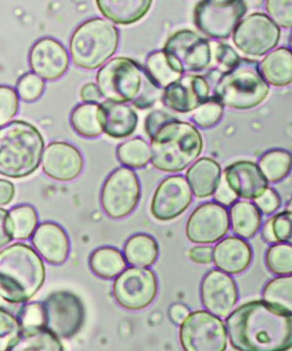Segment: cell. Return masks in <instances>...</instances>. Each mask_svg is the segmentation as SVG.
I'll return each instance as SVG.
<instances>
[{
    "label": "cell",
    "mask_w": 292,
    "mask_h": 351,
    "mask_svg": "<svg viewBox=\"0 0 292 351\" xmlns=\"http://www.w3.org/2000/svg\"><path fill=\"white\" fill-rule=\"evenodd\" d=\"M104 117V132L115 139L132 136L138 125V115L132 106L106 101L101 103Z\"/></svg>",
    "instance_id": "d4e9b609"
},
{
    "label": "cell",
    "mask_w": 292,
    "mask_h": 351,
    "mask_svg": "<svg viewBox=\"0 0 292 351\" xmlns=\"http://www.w3.org/2000/svg\"><path fill=\"white\" fill-rule=\"evenodd\" d=\"M190 314V308L183 304H174L168 311L171 322L176 325H181Z\"/></svg>",
    "instance_id": "db71d44e"
},
{
    "label": "cell",
    "mask_w": 292,
    "mask_h": 351,
    "mask_svg": "<svg viewBox=\"0 0 292 351\" xmlns=\"http://www.w3.org/2000/svg\"><path fill=\"white\" fill-rule=\"evenodd\" d=\"M75 132L85 138H95L104 132V117L101 104L84 103L77 106L71 115Z\"/></svg>",
    "instance_id": "4dcf8cb0"
},
{
    "label": "cell",
    "mask_w": 292,
    "mask_h": 351,
    "mask_svg": "<svg viewBox=\"0 0 292 351\" xmlns=\"http://www.w3.org/2000/svg\"><path fill=\"white\" fill-rule=\"evenodd\" d=\"M160 247L154 237L139 233L130 237L123 247L127 263L137 267H149L156 263Z\"/></svg>",
    "instance_id": "f546056e"
},
{
    "label": "cell",
    "mask_w": 292,
    "mask_h": 351,
    "mask_svg": "<svg viewBox=\"0 0 292 351\" xmlns=\"http://www.w3.org/2000/svg\"><path fill=\"white\" fill-rule=\"evenodd\" d=\"M31 70L43 80H58L66 73L70 57L65 47L53 38L45 37L36 41L29 51Z\"/></svg>",
    "instance_id": "d6986e66"
},
{
    "label": "cell",
    "mask_w": 292,
    "mask_h": 351,
    "mask_svg": "<svg viewBox=\"0 0 292 351\" xmlns=\"http://www.w3.org/2000/svg\"><path fill=\"white\" fill-rule=\"evenodd\" d=\"M262 235L263 239L265 240L267 243L276 244V239H274L272 230H271L269 220H267L266 223H264L262 230Z\"/></svg>",
    "instance_id": "9f6ffc18"
},
{
    "label": "cell",
    "mask_w": 292,
    "mask_h": 351,
    "mask_svg": "<svg viewBox=\"0 0 292 351\" xmlns=\"http://www.w3.org/2000/svg\"><path fill=\"white\" fill-rule=\"evenodd\" d=\"M19 95L15 89L2 85L0 87V126L8 125L19 110Z\"/></svg>",
    "instance_id": "b9f144b4"
},
{
    "label": "cell",
    "mask_w": 292,
    "mask_h": 351,
    "mask_svg": "<svg viewBox=\"0 0 292 351\" xmlns=\"http://www.w3.org/2000/svg\"><path fill=\"white\" fill-rule=\"evenodd\" d=\"M247 12L241 0H208L199 2L194 10L195 26L214 39H228Z\"/></svg>",
    "instance_id": "30bf717a"
},
{
    "label": "cell",
    "mask_w": 292,
    "mask_h": 351,
    "mask_svg": "<svg viewBox=\"0 0 292 351\" xmlns=\"http://www.w3.org/2000/svg\"><path fill=\"white\" fill-rule=\"evenodd\" d=\"M99 12L111 22L120 25H130L138 22L149 12L153 1H112V0H98Z\"/></svg>",
    "instance_id": "4316f807"
},
{
    "label": "cell",
    "mask_w": 292,
    "mask_h": 351,
    "mask_svg": "<svg viewBox=\"0 0 292 351\" xmlns=\"http://www.w3.org/2000/svg\"><path fill=\"white\" fill-rule=\"evenodd\" d=\"M5 351H64L60 339L46 328L22 330Z\"/></svg>",
    "instance_id": "83f0119b"
},
{
    "label": "cell",
    "mask_w": 292,
    "mask_h": 351,
    "mask_svg": "<svg viewBox=\"0 0 292 351\" xmlns=\"http://www.w3.org/2000/svg\"><path fill=\"white\" fill-rule=\"evenodd\" d=\"M210 86L202 75H185L165 88L161 96L167 108L178 113L194 112L209 99Z\"/></svg>",
    "instance_id": "ac0fdd59"
},
{
    "label": "cell",
    "mask_w": 292,
    "mask_h": 351,
    "mask_svg": "<svg viewBox=\"0 0 292 351\" xmlns=\"http://www.w3.org/2000/svg\"><path fill=\"white\" fill-rule=\"evenodd\" d=\"M287 210H288V211L292 212V196L290 199V201L287 203Z\"/></svg>",
    "instance_id": "6f0895ef"
},
{
    "label": "cell",
    "mask_w": 292,
    "mask_h": 351,
    "mask_svg": "<svg viewBox=\"0 0 292 351\" xmlns=\"http://www.w3.org/2000/svg\"><path fill=\"white\" fill-rule=\"evenodd\" d=\"M187 179L181 175L170 176L158 186L151 202V213L160 221H170L186 211L193 202Z\"/></svg>",
    "instance_id": "2e32d148"
},
{
    "label": "cell",
    "mask_w": 292,
    "mask_h": 351,
    "mask_svg": "<svg viewBox=\"0 0 292 351\" xmlns=\"http://www.w3.org/2000/svg\"><path fill=\"white\" fill-rule=\"evenodd\" d=\"M45 328L58 338L70 339L77 335L85 322L84 304L71 291L53 292L42 302Z\"/></svg>",
    "instance_id": "7c38bea8"
},
{
    "label": "cell",
    "mask_w": 292,
    "mask_h": 351,
    "mask_svg": "<svg viewBox=\"0 0 292 351\" xmlns=\"http://www.w3.org/2000/svg\"><path fill=\"white\" fill-rule=\"evenodd\" d=\"M258 166L267 181H282L292 170V154L284 149L270 150L260 157Z\"/></svg>",
    "instance_id": "836d02e7"
},
{
    "label": "cell",
    "mask_w": 292,
    "mask_h": 351,
    "mask_svg": "<svg viewBox=\"0 0 292 351\" xmlns=\"http://www.w3.org/2000/svg\"><path fill=\"white\" fill-rule=\"evenodd\" d=\"M212 56L219 66L225 69L226 71L234 68L241 61L242 58L230 45L223 43L214 44Z\"/></svg>",
    "instance_id": "f6af8a7d"
},
{
    "label": "cell",
    "mask_w": 292,
    "mask_h": 351,
    "mask_svg": "<svg viewBox=\"0 0 292 351\" xmlns=\"http://www.w3.org/2000/svg\"><path fill=\"white\" fill-rule=\"evenodd\" d=\"M32 244L48 263L62 265L70 254V239L62 226L54 222H43L32 237Z\"/></svg>",
    "instance_id": "7402d4cb"
},
{
    "label": "cell",
    "mask_w": 292,
    "mask_h": 351,
    "mask_svg": "<svg viewBox=\"0 0 292 351\" xmlns=\"http://www.w3.org/2000/svg\"><path fill=\"white\" fill-rule=\"evenodd\" d=\"M13 239L12 228L9 221V212L0 209V247H5Z\"/></svg>",
    "instance_id": "816d5d0a"
},
{
    "label": "cell",
    "mask_w": 292,
    "mask_h": 351,
    "mask_svg": "<svg viewBox=\"0 0 292 351\" xmlns=\"http://www.w3.org/2000/svg\"><path fill=\"white\" fill-rule=\"evenodd\" d=\"M266 266L273 274L287 276L292 274V246L276 243L267 250Z\"/></svg>",
    "instance_id": "74e56055"
},
{
    "label": "cell",
    "mask_w": 292,
    "mask_h": 351,
    "mask_svg": "<svg viewBox=\"0 0 292 351\" xmlns=\"http://www.w3.org/2000/svg\"><path fill=\"white\" fill-rule=\"evenodd\" d=\"M276 243L292 246V212L284 210L269 219Z\"/></svg>",
    "instance_id": "7bdbcfd3"
},
{
    "label": "cell",
    "mask_w": 292,
    "mask_h": 351,
    "mask_svg": "<svg viewBox=\"0 0 292 351\" xmlns=\"http://www.w3.org/2000/svg\"><path fill=\"white\" fill-rule=\"evenodd\" d=\"M238 199L239 196L230 187L224 177H222L221 184L215 194V202L226 208V206H232L238 201Z\"/></svg>",
    "instance_id": "c3c4849f"
},
{
    "label": "cell",
    "mask_w": 292,
    "mask_h": 351,
    "mask_svg": "<svg viewBox=\"0 0 292 351\" xmlns=\"http://www.w3.org/2000/svg\"><path fill=\"white\" fill-rule=\"evenodd\" d=\"M80 96L82 101L91 103V104H98L103 98L97 84H92V82L82 86Z\"/></svg>",
    "instance_id": "f5cc1de1"
},
{
    "label": "cell",
    "mask_w": 292,
    "mask_h": 351,
    "mask_svg": "<svg viewBox=\"0 0 292 351\" xmlns=\"http://www.w3.org/2000/svg\"><path fill=\"white\" fill-rule=\"evenodd\" d=\"M290 46H291V51H292V34H291V39H290Z\"/></svg>",
    "instance_id": "680465c9"
},
{
    "label": "cell",
    "mask_w": 292,
    "mask_h": 351,
    "mask_svg": "<svg viewBox=\"0 0 292 351\" xmlns=\"http://www.w3.org/2000/svg\"><path fill=\"white\" fill-rule=\"evenodd\" d=\"M45 141L40 130L23 120H14L0 130V173L23 178L39 168Z\"/></svg>",
    "instance_id": "5b68a950"
},
{
    "label": "cell",
    "mask_w": 292,
    "mask_h": 351,
    "mask_svg": "<svg viewBox=\"0 0 292 351\" xmlns=\"http://www.w3.org/2000/svg\"><path fill=\"white\" fill-rule=\"evenodd\" d=\"M17 94L25 102L36 101L43 95L45 82L39 75L27 73L19 79L16 85Z\"/></svg>",
    "instance_id": "ab89813d"
},
{
    "label": "cell",
    "mask_w": 292,
    "mask_h": 351,
    "mask_svg": "<svg viewBox=\"0 0 292 351\" xmlns=\"http://www.w3.org/2000/svg\"><path fill=\"white\" fill-rule=\"evenodd\" d=\"M267 84L273 87H286L292 84V51L280 47L267 54L259 65Z\"/></svg>",
    "instance_id": "484cf974"
},
{
    "label": "cell",
    "mask_w": 292,
    "mask_h": 351,
    "mask_svg": "<svg viewBox=\"0 0 292 351\" xmlns=\"http://www.w3.org/2000/svg\"><path fill=\"white\" fill-rule=\"evenodd\" d=\"M89 266L96 276L104 280H112L125 269L126 260L115 247H101L91 254Z\"/></svg>",
    "instance_id": "1f68e13d"
},
{
    "label": "cell",
    "mask_w": 292,
    "mask_h": 351,
    "mask_svg": "<svg viewBox=\"0 0 292 351\" xmlns=\"http://www.w3.org/2000/svg\"><path fill=\"white\" fill-rule=\"evenodd\" d=\"M163 51L173 67L183 74L206 70L214 58L210 43L190 29H182L171 34Z\"/></svg>",
    "instance_id": "9c48e42d"
},
{
    "label": "cell",
    "mask_w": 292,
    "mask_h": 351,
    "mask_svg": "<svg viewBox=\"0 0 292 351\" xmlns=\"http://www.w3.org/2000/svg\"><path fill=\"white\" fill-rule=\"evenodd\" d=\"M141 198L138 176L128 167H119L103 184L101 202L110 218L121 219L135 211Z\"/></svg>",
    "instance_id": "8fae6325"
},
{
    "label": "cell",
    "mask_w": 292,
    "mask_h": 351,
    "mask_svg": "<svg viewBox=\"0 0 292 351\" xmlns=\"http://www.w3.org/2000/svg\"><path fill=\"white\" fill-rule=\"evenodd\" d=\"M9 221L13 239L27 240L36 232L39 217L34 206L24 204L10 210Z\"/></svg>",
    "instance_id": "e575fe53"
},
{
    "label": "cell",
    "mask_w": 292,
    "mask_h": 351,
    "mask_svg": "<svg viewBox=\"0 0 292 351\" xmlns=\"http://www.w3.org/2000/svg\"><path fill=\"white\" fill-rule=\"evenodd\" d=\"M158 280L146 267H129L116 278L113 297L122 308L137 311L153 304L158 294Z\"/></svg>",
    "instance_id": "5bb4252c"
},
{
    "label": "cell",
    "mask_w": 292,
    "mask_h": 351,
    "mask_svg": "<svg viewBox=\"0 0 292 351\" xmlns=\"http://www.w3.org/2000/svg\"><path fill=\"white\" fill-rule=\"evenodd\" d=\"M236 351L292 350V312L265 300L245 302L226 319Z\"/></svg>",
    "instance_id": "6da1fadb"
},
{
    "label": "cell",
    "mask_w": 292,
    "mask_h": 351,
    "mask_svg": "<svg viewBox=\"0 0 292 351\" xmlns=\"http://www.w3.org/2000/svg\"><path fill=\"white\" fill-rule=\"evenodd\" d=\"M180 342L184 351H226L228 332L218 316L197 311L180 325Z\"/></svg>",
    "instance_id": "ba28073f"
},
{
    "label": "cell",
    "mask_w": 292,
    "mask_h": 351,
    "mask_svg": "<svg viewBox=\"0 0 292 351\" xmlns=\"http://www.w3.org/2000/svg\"><path fill=\"white\" fill-rule=\"evenodd\" d=\"M270 88L256 61L242 58L225 71L214 88V97L223 106L236 110L256 108L266 101Z\"/></svg>",
    "instance_id": "8992f818"
},
{
    "label": "cell",
    "mask_w": 292,
    "mask_h": 351,
    "mask_svg": "<svg viewBox=\"0 0 292 351\" xmlns=\"http://www.w3.org/2000/svg\"><path fill=\"white\" fill-rule=\"evenodd\" d=\"M223 177L240 198L255 201L269 189V181L258 165L252 161L240 160L230 165Z\"/></svg>",
    "instance_id": "44dd1931"
},
{
    "label": "cell",
    "mask_w": 292,
    "mask_h": 351,
    "mask_svg": "<svg viewBox=\"0 0 292 351\" xmlns=\"http://www.w3.org/2000/svg\"><path fill=\"white\" fill-rule=\"evenodd\" d=\"M84 160L80 151L71 143L48 144L42 157V169L48 177L60 182H71L82 173Z\"/></svg>",
    "instance_id": "ffe728a7"
},
{
    "label": "cell",
    "mask_w": 292,
    "mask_h": 351,
    "mask_svg": "<svg viewBox=\"0 0 292 351\" xmlns=\"http://www.w3.org/2000/svg\"><path fill=\"white\" fill-rule=\"evenodd\" d=\"M221 167L217 161L204 157L188 168L186 179L195 197L205 199L215 194L221 182Z\"/></svg>",
    "instance_id": "cb8c5ba5"
},
{
    "label": "cell",
    "mask_w": 292,
    "mask_h": 351,
    "mask_svg": "<svg viewBox=\"0 0 292 351\" xmlns=\"http://www.w3.org/2000/svg\"><path fill=\"white\" fill-rule=\"evenodd\" d=\"M188 256L195 263L210 264L214 261V249L211 246H195L188 251Z\"/></svg>",
    "instance_id": "681fc988"
},
{
    "label": "cell",
    "mask_w": 292,
    "mask_h": 351,
    "mask_svg": "<svg viewBox=\"0 0 292 351\" xmlns=\"http://www.w3.org/2000/svg\"><path fill=\"white\" fill-rule=\"evenodd\" d=\"M21 328H45V312L43 304L40 302H31L21 307L17 313Z\"/></svg>",
    "instance_id": "60d3db41"
},
{
    "label": "cell",
    "mask_w": 292,
    "mask_h": 351,
    "mask_svg": "<svg viewBox=\"0 0 292 351\" xmlns=\"http://www.w3.org/2000/svg\"><path fill=\"white\" fill-rule=\"evenodd\" d=\"M145 68L152 80L163 90L184 75L173 67L163 50L150 53L147 57Z\"/></svg>",
    "instance_id": "d6a6232c"
},
{
    "label": "cell",
    "mask_w": 292,
    "mask_h": 351,
    "mask_svg": "<svg viewBox=\"0 0 292 351\" xmlns=\"http://www.w3.org/2000/svg\"><path fill=\"white\" fill-rule=\"evenodd\" d=\"M151 162L157 170L180 173L198 159L204 149V140L191 123L171 118L152 136Z\"/></svg>",
    "instance_id": "277c9868"
},
{
    "label": "cell",
    "mask_w": 292,
    "mask_h": 351,
    "mask_svg": "<svg viewBox=\"0 0 292 351\" xmlns=\"http://www.w3.org/2000/svg\"><path fill=\"white\" fill-rule=\"evenodd\" d=\"M252 261V247L241 237H226L219 241L214 249L215 267L228 274H243L250 267Z\"/></svg>",
    "instance_id": "603a6c76"
},
{
    "label": "cell",
    "mask_w": 292,
    "mask_h": 351,
    "mask_svg": "<svg viewBox=\"0 0 292 351\" xmlns=\"http://www.w3.org/2000/svg\"><path fill=\"white\" fill-rule=\"evenodd\" d=\"M228 210L216 202L202 203L187 220V239L197 244H212L221 241L230 230Z\"/></svg>",
    "instance_id": "9a60e30c"
},
{
    "label": "cell",
    "mask_w": 292,
    "mask_h": 351,
    "mask_svg": "<svg viewBox=\"0 0 292 351\" xmlns=\"http://www.w3.org/2000/svg\"><path fill=\"white\" fill-rule=\"evenodd\" d=\"M117 156L123 166L140 169L149 163L151 149L145 140L135 137L120 144L117 149Z\"/></svg>",
    "instance_id": "d590c367"
},
{
    "label": "cell",
    "mask_w": 292,
    "mask_h": 351,
    "mask_svg": "<svg viewBox=\"0 0 292 351\" xmlns=\"http://www.w3.org/2000/svg\"><path fill=\"white\" fill-rule=\"evenodd\" d=\"M200 292L202 305L218 317H226L238 304V285L221 270L212 269L205 275Z\"/></svg>",
    "instance_id": "e0dca14e"
},
{
    "label": "cell",
    "mask_w": 292,
    "mask_h": 351,
    "mask_svg": "<svg viewBox=\"0 0 292 351\" xmlns=\"http://www.w3.org/2000/svg\"><path fill=\"white\" fill-rule=\"evenodd\" d=\"M266 10L269 17L278 26L292 29V1L269 0L266 1Z\"/></svg>",
    "instance_id": "ee69618b"
},
{
    "label": "cell",
    "mask_w": 292,
    "mask_h": 351,
    "mask_svg": "<svg viewBox=\"0 0 292 351\" xmlns=\"http://www.w3.org/2000/svg\"><path fill=\"white\" fill-rule=\"evenodd\" d=\"M281 198L276 189L269 188L263 195L255 199V204L260 213L271 215L280 208Z\"/></svg>",
    "instance_id": "7dc6e473"
},
{
    "label": "cell",
    "mask_w": 292,
    "mask_h": 351,
    "mask_svg": "<svg viewBox=\"0 0 292 351\" xmlns=\"http://www.w3.org/2000/svg\"><path fill=\"white\" fill-rule=\"evenodd\" d=\"M264 300L292 312V274L273 278L263 289Z\"/></svg>",
    "instance_id": "8d00e7d4"
},
{
    "label": "cell",
    "mask_w": 292,
    "mask_h": 351,
    "mask_svg": "<svg viewBox=\"0 0 292 351\" xmlns=\"http://www.w3.org/2000/svg\"><path fill=\"white\" fill-rule=\"evenodd\" d=\"M223 113H224V106L212 96L194 111L192 120L195 125L202 128H210L221 121Z\"/></svg>",
    "instance_id": "f35d334b"
},
{
    "label": "cell",
    "mask_w": 292,
    "mask_h": 351,
    "mask_svg": "<svg viewBox=\"0 0 292 351\" xmlns=\"http://www.w3.org/2000/svg\"><path fill=\"white\" fill-rule=\"evenodd\" d=\"M96 82L103 97L109 101L132 103L147 109L161 98L163 91L150 77L145 66L132 58H112L99 69Z\"/></svg>",
    "instance_id": "7a4b0ae2"
},
{
    "label": "cell",
    "mask_w": 292,
    "mask_h": 351,
    "mask_svg": "<svg viewBox=\"0 0 292 351\" xmlns=\"http://www.w3.org/2000/svg\"><path fill=\"white\" fill-rule=\"evenodd\" d=\"M230 221L233 232L245 239H253L263 225V215L254 203L239 201L230 209Z\"/></svg>",
    "instance_id": "f1b7e54d"
},
{
    "label": "cell",
    "mask_w": 292,
    "mask_h": 351,
    "mask_svg": "<svg viewBox=\"0 0 292 351\" xmlns=\"http://www.w3.org/2000/svg\"><path fill=\"white\" fill-rule=\"evenodd\" d=\"M171 118L170 114L162 111H154L147 116L145 120V132L150 137L164 123Z\"/></svg>",
    "instance_id": "f907efd6"
},
{
    "label": "cell",
    "mask_w": 292,
    "mask_h": 351,
    "mask_svg": "<svg viewBox=\"0 0 292 351\" xmlns=\"http://www.w3.org/2000/svg\"><path fill=\"white\" fill-rule=\"evenodd\" d=\"M15 195V186L12 182L1 179L0 180V205H9Z\"/></svg>",
    "instance_id": "11a10c76"
},
{
    "label": "cell",
    "mask_w": 292,
    "mask_h": 351,
    "mask_svg": "<svg viewBox=\"0 0 292 351\" xmlns=\"http://www.w3.org/2000/svg\"><path fill=\"white\" fill-rule=\"evenodd\" d=\"M22 331L17 318L8 311L1 308L0 311V338L1 340L7 339L8 343ZM7 343V345H8Z\"/></svg>",
    "instance_id": "bcb514c9"
},
{
    "label": "cell",
    "mask_w": 292,
    "mask_h": 351,
    "mask_svg": "<svg viewBox=\"0 0 292 351\" xmlns=\"http://www.w3.org/2000/svg\"><path fill=\"white\" fill-rule=\"evenodd\" d=\"M46 267L26 243H15L0 252V295L10 304L29 302L42 288Z\"/></svg>",
    "instance_id": "3957f363"
},
{
    "label": "cell",
    "mask_w": 292,
    "mask_h": 351,
    "mask_svg": "<svg viewBox=\"0 0 292 351\" xmlns=\"http://www.w3.org/2000/svg\"><path fill=\"white\" fill-rule=\"evenodd\" d=\"M281 38L280 27L264 13H253L239 23L233 43L247 56L262 57L274 49Z\"/></svg>",
    "instance_id": "4fadbf2b"
},
{
    "label": "cell",
    "mask_w": 292,
    "mask_h": 351,
    "mask_svg": "<svg viewBox=\"0 0 292 351\" xmlns=\"http://www.w3.org/2000/svg\"><path fill=\"white\" fill-rule=\"evenodd\" d=\"M119 44V29L110 21L101 17L85 21L71 38L72 61L84 70H96L115 54Z\"/></svg>",
    "instance_id": "52a82bcc"
}]
</instances>
